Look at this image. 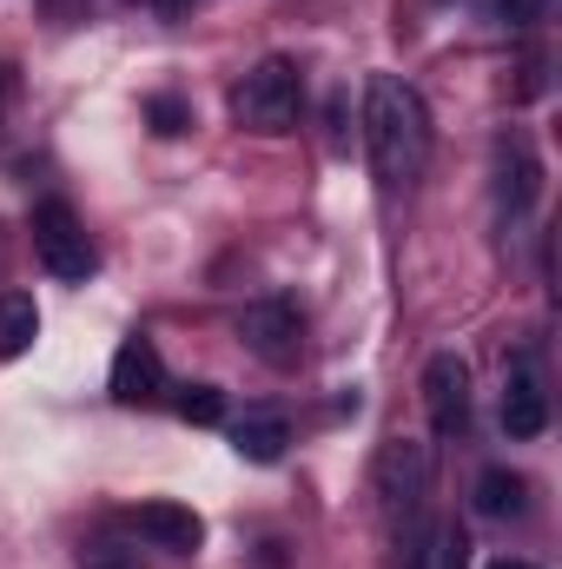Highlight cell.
I'll return each mask as SVG.
<instances>
[{"mask_svg":"<svg viewBox=\"0 0 562 569\" xmlns=\"http://www.w3.org/2000/svg\"><path fill=\"white\" fill-rule=\"evenodd\" d=\"M364 152H371V172L384 192L411 186L423 166H430V113H423L418 87L398 80V73H371L364 80Z\"/></svg>","mask_w":562,"mask_h":569,"instance_id":"1","label":"cell"},{"mask_svg":"<svg viewBox=\"0 0 562 569\" xmlns=\"http://www.w3.org/2000/svg\"><path fill=\"white\" fill-rule=\"evenodd\" d=\"M298 113H304V73L272 53V60H259L239 87H232V120L245 127V133H265V140H279L298 127Z\"/></svg>","mask_w":562,"mask_h":569,"instance_id":"2","label":"cell"},{"mask_svg":"<svg viewBox=\"0 0 562 569\" xmlns=\"http://www.w3.org/2000/svg\"><path fill=\"white\" fill-rule=\"evenodd\" d=\"M371 490H378L391 530L423 523V517H430V510H423V503H430V450L411 443V437H384L378 457H371Z\"/></svg>","mask_w":562,"mask_h":569,"instance_id":"3","label":"cell"},{"mask_svg":"<svg viewBox=\"0 0 562 569\" xmlns=\"http://www.w3.org/2000/svg\"><path fill=\"white\" fill-rule=\"evenodd\" d=\"M33 259L60 284H87L100 272V252H93V239H87V226H80V212L67 199H40L33 206Z\"/></svg>","mask_w":562,"mask_h":569,"instance_id":"4","label":"cell"},{"mask_svg":"<svg viewBox=\"0 0 562 569\" xmlns=\"http://www.w3.org/2000/svg\"><path fill=\"white\" fill-rule=\"evenodd\" d=\"M239 338H245V351L252 358H265L272 371H291L298 358H304V311H298V298H252L245 311H239Z\"/></svg>","mask_w":562,"mask_h":569,"instance_id":"5","label":"cell"},{"mask_svg":"<svg viewBox=\"0 0 562 569\" xmlns=\"http://www.w3.org/2000/svg\"><path fill=\"white\" fill-rule=\"evenodd\" d=\"M107 391H113V405H127V411H152V405H165V358H159V345L133 331V338H120V351H113V371H107Z\"/></svg>","mask_w":562,"mask_h":569,"instance_id":"6","label":"cell"},{"mask_svg":"<svg viewBox=\"0 0 562 569\" xmlns=\"http://www.w3.org/2000/svg\"><path fill=\"white\" fill-rule=\"evenodd\" d=\"M423 418H430V437H463L470 430V365L456 351H436L423 365Z\"/></svg>","mask_w":562,"mask_h":569,"instance_id":"7","label":"cell"},{"mask_svg":"<svg viewBox=\"0 0 562 569\" xmlns=\"http://www.w3.org/2000/svg\"><path fill=\"white\" fill-rule=\"evenodd\" d=\"M133 530H140L152 550H172V557H192L205 543V517L192 503H172V497H145L133 503Z\"/></svg>","mask_w":562,"mask_h":569,"instance_id":"8","label":"cell"},{"mask_svg":"<svg viewBox=\"0 0 562 569\" xmlns=\"http://www.w3.org/2000/svg\"><path fill=\"white\" fill-rule=\"evenodd\" d=\"M503 430H510V443H530V437L550 430V391H543L530 358H516L510 378H503Z\"/></svg>","mask_w":562,"mask_h":569,"instance_id":"9","label":"cell"},{"mask_svg":"<svg viewBox=\"0 0 562 569\" xmlns=\"http://www.w3.org/2000/svg\"><path fill=\"white\" fill-rule=\"evenodd\" d=\"M536 192H543V166H536L530 140L510 133V140L496 146V212L503 219H523L536 206Z\"/></svg>","mask_w":562,"mask_h":569,"instance_id":"10","label":"cell"},{"mask_svg":"<svg viewBox=\"0 0 562 569\" xmlns=\"http://www.w3.org/2000/svg\"><path fill=\"white\" fill-rule=\"evenodd\" d=\"M476 517H490V523H510V517H523L530 510V483L510 470V463H490L483 477H476Z\"/></svg>","mask_w":562,"mask_h":569,"instance_id":"11","label":"cell"},{"mask_svg":"<svg viewBox=\"0 0 562 569\" xmlns=\"http://www.w3.org/2000/svg\"><path fill=\"white\" fill-rule=\"evenodd\" d=\"M284 443H291V425H284L279 411H245V418L232 425V450H239L245 463H279Z\"/></svg>","mask_w":562,"mask_h":569,"instance_id":"12","label":"cell"},{"mask_svg":"<svg viewBox=\"0 0 562 569\" xmlns=\"http://www.w3.org/2000/svg\"><path fill=\"white\" fill-rule=\"evenodd\" d=\"M40 338V305L33 291H0V358H20Z\"/></svg>","mask_w":562,"mask_h":569,"instance_id":"13","label":"cell"},{"mask_svg":"<svg viewBox=\"0 0 562 569\" xmlns=\"http://www.w3.org/2000/svg\"><path fill=\"white\" fill-rule=\"evenodd\" d=\"M172 411H179L185 425L212 430V425H225V391H219V385H185V391L172 398Z\"/></svg>","mask_w":562,"mask_h":569,"instance_id":"14","label":"cell"},{"mask_svg":"<svg viewBox=\"0 0 562 569\" xmlns=\"http://www.w3.org/2000/svg\"><path fill=\"white\" fill-rule=\"evenodd\" d=\"M145 127H152L159 140H179V133H192V107H185L179 93H152V100H145Z\"/></svg>","mask_w":562,"mask_h":569,"instance_id":"15","label":"cell"},{"mask_svg":"<svg viewBox=\"0 0 562 569\" xmlns=\"http://www.w3.org/2000/svg\"><path fill=\"white\" fill-rule=\"evenodd\" d=\"M463 563H470L463 530H456V523H436V530H430V569H463Z\"/></svg>","mask_w":562,"mask_h":569,"instance_id":"16","label":"cell"},{"mask_svg":"<svg viewBox=\"0 0 562 569\" xmlns=\"http://www.w3.org/2000/svg\"><path fill=\"white\" fill-rule=\"evenodd\" d=\"M80 569H140V557L113 550V543H93V550H80Z\"/></svg>","mask_w":562,"mask_h":569,"instance_id":"17","label":"cell"},{"mask_svg":"<svg viewBox=\"0 0 562 569\" xmlns=\"http://www.w3.org/2000/svg\"><path fill=\"white\" fill-rule=\"evenodd\" d=\"M40 13L53 27H73V20H87V0H40Z\"/></svg>","mask_w":562,"mask_h":569,"instance_id":"18","label":"cell"},{"mask_svg":"<svg viewBox=\"0 0 562 569\" xmlns=\"http://www.w3.org/2000/svg\"><path fill=\"white\" fill-rule=\"evenodd\" d=\"M503 27H536V0H496Z\"/></svg>","mask_w":562,"mask_h":569,"instance_id":"19","label":"cell"},{"mask_svg":"<svg viewBox=\"0 0 562 569\" xmlns=\"http://www.w3.org/2000/svg\"><path fill=\"white\" fill-rule=\"evenodd\" d=\"M550 80H543V60H523V80H516V100H536Z\"/></svg>","mask_w":562,"mask_h":569,"instance_id":"20","label":"cell"},{"mask_svg":"<svg viewBox=\"0 0 562 569\" xmlns=\"http://www.w3.org/2000/svg\"><path fill=\"white\" fill-rule=\"evenodd\" d=\"M331 146H338V152L351 146V133H344V93H331Z\"/></svg>","mask_w":562,"mask_h":569,"instance_id":"21","label":"cell"},{"mask_svg":"<svg viewBox=\"0 0 562 569\" xmlns=\"http://www.w3.org/2000/svg\"><path fill=\"white\" fill-rule=\"evenodd\" d=\"M145 7H152V13H159V20H179V13H192V7H199V0H145Z\"/></svg>","mask_w":562,"mask_h":569,"instance_id":"22","label":"cell"},{"mask_svg":"<svg viewBox=\"0 0 562 569\" xmlns=\"http://www.w3.org/2000/svg\"><path fill=\"white\" fill-rule=\"evenodd\" d=\"M13 93H20V73H13V67H7V60H0V107H7V100H13Z\"/></svg>","mask_w":562,"mask_h":569,"instance_id":"23","label":"cell"},{"mask_svg":"<svg viewBox=\"0 0 562 569\" xmlns=\"http://www.w3.org/2000/svg\"><path fill=\"white\" fill-rule=\"evenodd\" d=\"M483 569H543V563H523V557H490Z\"/></svg>","mask_w":562,"mask_h":569,"instance_id":"24","label":"cell"}]
</instances>
